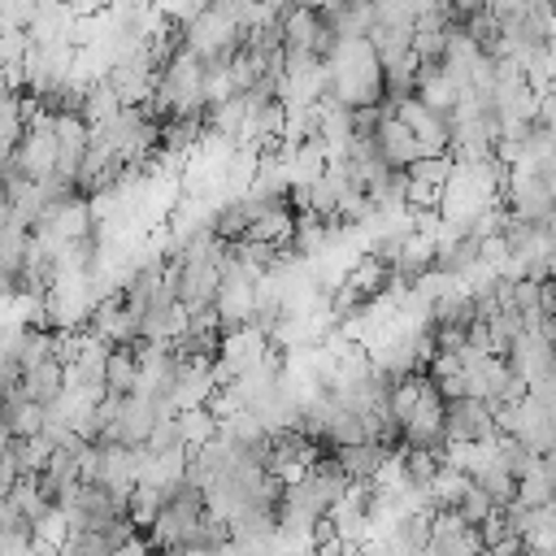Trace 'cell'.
Wrapping results in <instances>:
<instances>
[{"label": "cell", "mask_w": 556, "mask_h": 556, "mask_svg": "<svg viewBox=\"0 0 556 556\" xmlns=\"http://www.w3.org/2000/svg\"><path fill=\"white\" fill-rule=\"evenodd\" d=\"M61 556H113V547L100 530H70L61 539Z\"/></svg>", "instance_id": "22"}, {"label": "cell", "mask_w": 556, "mask_h": 556, "mask_svg": "<svg viewBox=\"0 0 556 556\" xmlns=\"http://www.w3.org/2000/svg\"><path fill=\"white\" fill-rule=\"evenodd\" d=\"M278 22H282V48L287 52H313L317 48V35H321V13L317 9L291 4Z\"/></svg>", "instance_id": "10"}, {"label": "cell", "mask_w": 556, "mask_h": 556, "mask_svg": "<svg viewBox=\"0 0 556 556\" xmlns=\"http://www.w3.org/2000/svg\"><path fill=\"white\" fill-rule=\"evenodd\" d=\"M52 117H56V113L39 109V113L26 122V130H22V139H17V148L9 152L13 169H17V174H26L30 182H43V178H52V174H56V130H52Z\"/></svg>", "instance_id": "1"}, {"label": "cell", "mask_w": 556, "mask_h": 556, "mask_svg": "<svg viewBox=\"0 0 556 556\" xmlns=\"http://www.w3.org/2000/svg\"><path fill=\"white\" fill-rule=\"evenodd\" d=\"M0 417H4V391H0Z\"/></svg>", "instance_id": "28"}, {"label": "cell", "mask_w": 556, "mask_h": 556, "mask_svg": "<svg viewBox=\"0 0 556 556\" xmlns=\"http://www.w3.org/2000/svg\"><path fill=\"white\" fill-rule=\"evenodd\" d=\"M374 148H378L382 165H391V169H408V165L421 156L417 135H413L400 117H382V126H378V135H374Z\"/></svg>", "instance_id": "7"}, {"label": "cell", "mask_w": 556, "mask_h": 556, "mask_svg": "<svg viewBox=\"0 0 556 556\" xmlns=\"http://www.w3.org/2000/svg\"><path fill=\"white\" fill-rule=\"evenodd\" d=\"M9 96V83H4V70H0V100Z\"/></svg>", "instance_id": "27"}, {"label": "cell", "mask_w": 556, "mask_h": 556, "mask_svg": "<svg viewBox=\"0 0 556 556\" xmlns=\"http://www.w3.org/2000/svg\"><path fill=\"white\" fill-rule=\"evenodd\" d=\"M382 543L395 552V556H421L426 543H430V513H404L387 526Z\"/></svg>", "instance_id": "8"}, {"label": "cell", "mask_w": 556, "mask_h": 556, "mask_svg": "<svg viewBox=\"0 0 556 556\" xmlns=\"http://www.w3.org/2000/svg\"><path fill=\"white\" fill-rule=\"evenodd\" d=\"M161 495H165V491L143 486V482H139V486L126 495V517H130V526H135L139 534H143V530L156 521V513H161Z\"/></svg>", "instance_id": "20"}, {"label": "cell", "mask_w": 556, "mask_h": 556, "mask_svg": "<svg viewBox=\"0 0 556 556\" xmlns=\"http://www.w3.org/2000/svg\"><path fill=\"white\" fill-rule=\"evenodd\" d=\"M491 513H495L491 495H486L482 486H473V478H469V486H465V495H460V504H456V517L469 521V526H482Z\"/></svg>", "instance_id": "23"}, {"label": "cell", "mask_w": 556, "mask_h": 556, "mask_svg": "<svg viewBox=\"0 0 556 556\" xmlns=\"http://www.w3.org/2000/svg\"><path fill=\"white\" fill-rule=\"evenodd\" d=\"M9 456L17 465V473H43L48 456H52V443L43 434H30V439H9Z\"/></svg>", "instance_id": "18"}, {"label": "cell", "mask_w": 556, "mask_h": 556, "mask_svg": "<svg viewBox=\"0 0 556 556\" xmlns=\"http://www.w3.org/2000/svg\"><path fill=\"white\" fill-rule=\"evenodd\" d=\"M473 486H482V491L491 495V504H495V508H504V504H513V500H517V478H513L504 465H495V460H491L486 469H478V473H473Z\"/></svg>", "instance_id": "19"}, {"label": "cell", "mask_w": 556, "mask_h": 556, "mask_svg": "<svg viewBox=\"0 0 556 556\" xmlns=\"http://www.w3.org/2000/svg\"><path fill=\"white\" fill-rule=\"evenodd\" d=\"M113 0H70V9H74V17H100L104 9H109Z\"/></svg>", "instance_id": "26"}, {"label": "cell", "mask_w": 556, "mask_h": 556, "mask_svg": "<svg viewBox=\"0 0 556 556\" xmlns=\"http://www.w3.org/2000/svg\"><path fill=\"white\" fill-rule=\"evenodd\" d=\"M452 165H456V156L452 152H443V156H417L404 174L413 178V182H426V187H443L447 178H452Z\"/></svg>", "instance_id": "21"}, {"label": "cell", "mask_w": 556, "mask_h": 556, "mask_svg": "<svg viewBox=\"0 0 556 556\" xmlns=\"http://www.w3.org/2000/svg\"><path fill=\"white\" fill-rule=\"evenodd\" d=\"M174 426H178V439H182L187 452L217 434V417L208 408H182V413H174Z\"/></svg>", "instance_id": "15"}, {"label": "cell", "mask_w": 556, "mask_h": 556, "mask_svg": "<svg viewBox=\"0 0 556 556\" xmlns=\"http://www.w3.org/2000/svg\"><path fill=\"white\" fill-rule=\"evenodd\" d=\"M17 391H22L30 404L52 408V404H56V395L65 391V365H61V361H43V365L26 369V374H22V382H17Z\"/></svg>", "instance_id": "9"}, {"label": "cell", "mask_w": 556, "mask_h": 556, "mask_svg": "<svg viewBox=\"0 0 556 556\" xmlns=\"http://www.w3.org/2000/svg\"><path fill=\"white\" fill-rule=\"evenodd\" d=\"M330 460L343 469V478H348V482H374V478L382 473V465L391 460V452H387L382 443L361 439V443H343V447H334V452H330Z\"/></svg>", "instance_id": "5"}, {"label": "cell", "mask_w": 556, "mask_h": 556, "mask_svg": "<svg viewBox=\"0 0 556 556\" xmlns=\"http://www.w3.org/2000/svg\"><path fill=\"white\" fill-rule=\"evenodd\" d=\"M486 13H491L495 22H508V17L521 13V0H486Z\"/></svg>", "instance_id": "25"}, {"label": "cell", "mask_w": 556, "mask_h": 556, "mask_svg": "<svg viewBox=\"0 0 556 556\" xmlns=\"http://www.w3.org/2000/svg\"><path fill=\"white\" fill-rule=\"evenodd\" d=\"M421 556H486L478 526L460 521L456 513H430V543Z\"/></svg>", "instance_id": "3"}, {"label": "cell", "mask_w": 556, "mask_h": 556, "mask_svg": "<svg viewBox=\"0 0 556 556\" xmlns=\"http://www.w3.org/2000/svg\"><path fill=\"white\" fill-rule=\"evenodd\" d=\"M139 387V356L130 343L122 348H109V361H104V395H130Z\"/></svg>", "instance_id": "12"}, {"label": "cell", "mask_w": 556, "mask_h": 556, "mask_svg": "<svg viewBox=\"0 0 556 556\" xmlns=\"http://www.w3.org/2000/svg\"><path fill=\"white\" fill-rule=\"evenodd\" d=\"M495 434H500V426H495V408L486 400H473V395L443 400V439L447 443H491Z\"/></svg>", "instance_id": "2"}, {"label": "cell", "mask_w": 556, "mask_h": 556, "mask_svg": "<svg viewBox=\"0 0 556 556\" xmlns=\"http://www.w3.org/2000/svg\"><path fill=\"white\" fill-rule=\"evenodd\" d=\"M243 239L274 243V248H291V239H295V208H291V204H282V208L261 213V217L248 226V235H243Z\"/></svg>", "instance_id": "13"}, {"label": "cell", "mask_w": 556, "mask_h": 556, "mask_svg": "<svg viewBox=\"0 0 556 556\" xmlns=\"http://www.w3.org/2000/svg\"><path fill=\"white\" fill-rule=\"evenodd\" d=\"M52 361V330L48 326H22V339H17V365L22 374Z\"/></svg>", "instance_id": "17"}, {"label": "cell", "mask_w": 556, "mask_h": 556, "mask_svg": "<svg viewBox=\"0 0 556 556\" xmlns=\"http://www.w3.org/2000/svg\"><path fill=\"white\" fill-rule=\"evenodd\" d=\"M117 109H122L117 91L100 78V83H91V87L83 91V109H78V113H83V122H87V126H100V122H109Z\"/></svg>", "instance_id": "16"}, {"label": "cell", "mask_w": 556, "mask_h": 556, "mask_svg": "<svg viewBox=\"0 0 556 556\" xmlns=\"http://www.w3.org/2000/svg\"><path fill=\"white\" fill-rule=\"evenodd\" d=\"M43 417H48V408H39V404H30L17 387L4 395V417H0V430L9 434V439H30V434H39L43 430Z\"/></svg>", "instance_id": "11"}, {"label": "cell", "mask_w": 556, "mask_h": 556, "mask_svg": "<svg viewBox=\"0 0 556 556\" xmlns=\"http://www.w3.org/2000/svg\"><path fill=\"white\" fill-rule=\"evenodd\" d=\"M417 104H426L439 122H447L452 126V113H456V100H460V91L452 87V78L443 74V65H421L417 70Z\"/></svg>", "instance_id": "6"}, {"label": "cell", "mask_w": 556, "mask_h": 556, "mask_svg": "<svg viewBox=\"0 0 556 556\" xmlns=\"http://www.w3.org/2000/svg\"><path fill=\"white\" fill-rule=\"evenodd\" d=\"M4 500H9V504L17 508V517H22V521H30V526H35L48 508H56V504L39 491V473H22V478L9 486V495H4Z\"/></svg>", "instance_id": "14"}, {"label": "cell", "mask_w": 556, "mask_h": 556, "mask_svg": "<svg viewBox=\"0 0 556 556\" xmlns=\"http://www.w3.org/2000/svg\"><path fill=\"white\" fill-rule=\"evenodd\" d=\"M182 330H187V308H182L169 291H161V295L139 313V339H143V343H174ZM139 339H135V343H139Z\"/></svg>", "instance_id": "4"}, {"label": "cell", "mask_w": 556, "mask_h": 556, "mask_svg": "<svg viewBox=\"0 0 556 556\" xmlns=\"http://www.w3.org/2000/svg\"><path fill=\"white\" fill-rule=\"evenodd\" d=\"M369 4H374V17H378V22H391V26H413L426 0H369Z\"/></svg>", "instance_id": "24"}]
</instances>
